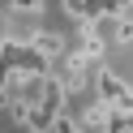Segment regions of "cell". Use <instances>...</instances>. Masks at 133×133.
<instances>
[{
    "instance_id": "obj_3",
    "label": "cell",
    "mask_w": 133,
    "mask_h": 133,
    "mask_svg": "<svg viewBox=\"0 0 133 133\" xmlns=\"http://www.w3.org/2000/svg\"><path fill=\"white\" fill-rule=\"evenodd\" d=\"M112 39H116V43H133V13L112 22Z\"/></svg>"
},
{
    "instance_id": "obj_2",
    "label": "cell",
    "mask_w": 133,
    "mask_h": 133,
    "mask_svg": "<svg viewBox=\"0 0 133 133\" xmlns=\"http://www.w3.org/2000/svg\"><path fill=\"white\" fill-rule=\"evenodd\" d=\"M30 47H35L47 64H56V60H64V56H69V52H64V39L56 35V30H35V35H30Z\"/></svg>"
},
{
    "instance_id": "obj_1",
    "label": "cell",
    "mask_w": 133,
    "mask_h": 133,
    "mask_svg": "<svg viewBox=\"0 0 133 133\" xmlns=\"http://www.w3.org/2000/svg\"><path fill=\"white\" fill-rule=\"evenodd\" d=\"M95 99L99 103H107L112 112H120V116H133V86L120 77L116 69H107V64H95Z\"/></svg>"
},
{
    "instance_id": "obj_5",
    "label": "cell",
    "mask_w": 133,
    "mask_h": 133,
    "mask_svg": "<svg viewBox=\"0 0 133 133\" xmlns=\"http://www.w3.org/2000/svg\"><path fill=\"white\" fill-rule=\"evenodd\" d=\"M64 4V13H73V17H86V4L90 0H60Z\"/></svg>"
},
{
    "instance_id": "obj_4",
    "label": "cell",
    "mask_w": 133,
    "mask_h": 133,
    "mask_svg": "<svg viewBox=\"0 0 133 133\" xmlns=\"http://www.w3.org/2000/svg\"><path fill=\"white\" fill-rule=\"evenodd\" d=\"M13 4V13H39L43 9V0H9Z\"/></svg>"
},
{
    "instance_id": "obj_6",
    "label": "cell",
    "mask_w": 133,
    "mask_h": 133,
    "mask_svg": "<svg viewBox=\"0 0 133 133\" xmlns=\"http://www.w3.org/2000/svg\"><path fill=\"white\" fill-rule=\"evenodd\" d=\"M4 103H9V99H4V90H0V112H4Z\"/></svg>"
}]
</instances>
